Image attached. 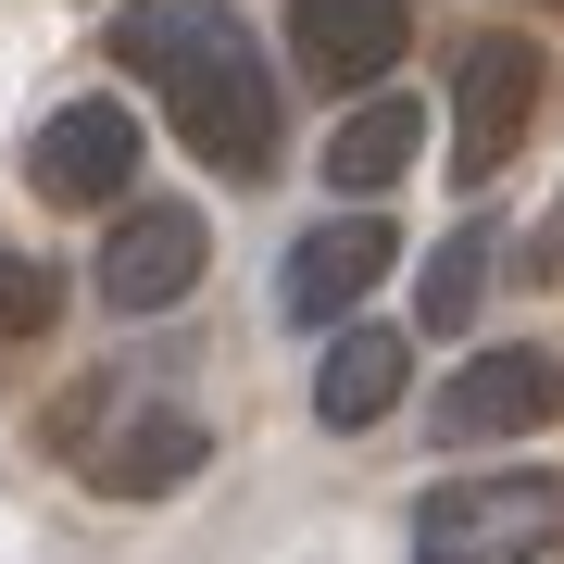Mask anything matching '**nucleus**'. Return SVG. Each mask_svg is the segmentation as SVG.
<instances>
[{"label": "nucleus", "mask_w": 564, "mask_h": 564, "mask_svg": "<svg viewBox=\"0 0 564 564\" xmlns=\"http://www.w3.org/2000/svg\"><path fill=\"white\" fill-rule=\"evenodd\" d=\"M39 326H51V276L25 251H0V339H39Z\"/></svg>", "instance_id": "13"}, {"label": "nucleus", "mask_w": 564, "mask_h": 564, "mask_svg": "<svg viewBox=\"0 0 564 564\" xmlns=\"http://www.w3.org/2000/svg\"><path fill=\"white\" fill-rule=\"evenodd\" d=\"M414 377V339H389V326H339V351L314 364V414L326 426H377L389 402H402Z\"/></svg>", "instance_id": "10"}, {"label": "nucleus", "mask_w": 564, "mask_h": 564, "mask_svg": "<svg viewBox=\"0 0 564 564\" xmlns=\"http://www.w3.org/2000/svg\"><path fill=\"white\" fill-rule=\"evenodd\" d=\"M25 188L63 202V214H113L139 188V113L126 101H63L39 126V151H25Z\"/></svg>", "instance_id": "3"}, {"label": "nucleus", "mask_w": 564, "mask_h": 564, "mask_svg": "<svg viewBox=\"0 0 564 564\" xmlns=\"http://www.w3.org/2000/svg\"><path fill=\"white\" fill-rule=\"evenodd\" d=\"M202 452H214V426H202V414L151 402V414H126L113 440L88 452V489H113V502H163V489L202 477Z\"/></svg>", "instance_id": "9"}, {"label": "nucleus", "mask_w": 564, "mask_h": 564, "mask_svg": "<svg viewBox=\"0 0 564 564\" xmlns=\"http://www.w3.org/2000/svg\"><path fill=\"white\" fill-rule=\"evenodd\" d=\"M552 13H564V0H552Z\"/></svg>", "instance_id": "14"}, {"label": "nucleus", "mask_w": 564, "mask_h": 564, "mask_svg": "<svg viewBox=\"0 0 564 564\" xmlns=\"http://www.w3.org/2000/svg\"><path fill=\"white\" fill-rule=\"evenodd\" d=\"M564 414V351H540V339H514V351H477L464 377L440 389V440H540V426Z\"/></svg>", "instance_id": "5"}, {"label": "nucleus", "mask_w": 564, "mask_h": 564, "mask_svg": "<svg viewBox=\"0 0 564 564\" xmlns=\"http://www.w3.org/2000/svg\"><path fill=\"white\" fill-rule=\"evenodd\" d=\"M564 552V477H452L414 502V564H540Z\"/></svg>", "instance_id": "2"}, {"label": "nucleus", "mask_w": 564, "mask_h": 564, "mask_svg": "<svg viewBox=\"0 0 564 564\" xmlns=\"http://www.w3.org/2000/svg\"><path fill=\"white\" fill-rule=\"evenodd\" d=\"M527 113H540V51L527 39H464V63H452V163L464 176H502Z\"/></svg>", "instance_id": "4"}, {"label": "nucleus", "mask_w": 564, "mask_h": 564, "mask_svg": "<svg viewBox=\"0 0 564 564\" xmlns=\"http://www.w3.org/2000/svg\"><path fill=\"white\" fill-rule=\"evenodd\" d=\"M489 251H502V239H489V226H452V239H440V263H426V289H414L426 339H452V326L477 314V289H489Z\"/></svg>", "instance_id": "12"}, {"label": "nucleus", "mask_w": 564, "mask_h": 564, "mask_svg": "<svg viewBox=\"0 0 564 564\" xmlns=\"http://www.w3.org/2000/svg\"><path fill=\"white\" fill-rule=\"evenodd\" d=\"M202 289V214L188 202H126L101 239V302L113 314H176Z\"/></svg>", "instance_id": "6"}, {"label": "nucleus", "mask_w": 564, "mask_h": 564, "mask_svg": "<svg viewBox=\"0 0 564 564\" xmlns=\"http://www.w3.org/2000/svg\"><path fill=\"white\" fill-rule=\"evenodd\" d=\"M414 39V0H289V51L314 88H377Z\"/></svg>", "instance_id": "7"}, {"label": "nucleus", "mask_w": 564, "mask_h": 564, "mask_svg": "<svg viewBox=\"0 0 564 564\" xmlns=\"http://www.w3.org/2000/svg\"><path fill=\"white\" fill-rule=\"evenodd\" d=\"M113 63L163 88L176 139L202 151L214 176H263V163H276V76H263L251 25L226 13V0H139V13L113 25Z\"/></svg>", "instance_id": "1"}, {"label": "nucleus", "mask_w": 564, "mask_h": 564, "mask_svg": "<svg viewBox=\"0 0 564 564\" xmlns=\"http://www.w3.org/2000/svg\"><path fill=\"white\" fill-rule=\"evenodd\" d=\"M389 251H402V239H389V226H377V214H326V226H314V239H302V251H289V276H276V302H289V314H302V326H339V314L364 302V289H377V276H389Z\"/></svg>", "instance_id": "8"}, {"label": "nucleus", "mask_w": 564, "mask_h": 564, "mask_svg": "<svg viewBox=\"0 0 564 564\" xmlns=\"http://www.w3.org/2000/svg\"><path fill=\"white\" fill-rule=\"evenodd\" d=\"M426 151V113L414 101H364L339 139H326V188H351V202H377L389 176H402V163Z\"/></svg>", "instance_id": "11"}]
</instances>
